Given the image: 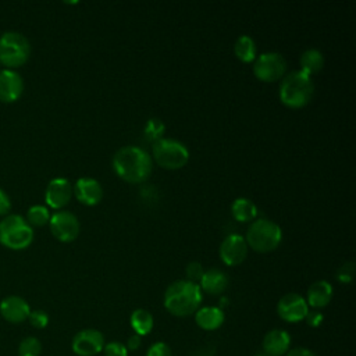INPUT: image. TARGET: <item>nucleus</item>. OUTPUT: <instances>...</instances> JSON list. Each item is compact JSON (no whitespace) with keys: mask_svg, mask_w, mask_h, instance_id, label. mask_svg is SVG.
Returning <instances> with one entry per match:
<instances>
[{"mask_svg":"<svg viewBox=\"0 0 356 356\" xmlns=\"http://www.w3.org/2000/svg\"><path fill=\"white\" fill-rule=\"evenodd\" d=\"M113 168L115 174L131 184L146 181L153 170L152 156L139 146H122L113 156Z\"/></svg>","mask_w":356,"mask_h":356,"instance_id":"1","label":"nucleus"},{"mask_svg":"<svg viewBox=\"0 0 356 356\" xmlns=\"http://www.w3.org/2000/svg\"><path fill=\"white\" fill-rule=\"evenodd\" d=\"M202 289L199 284L188 280H178L168 285L164 293V307L177 317H186L195 313L202 303Z\"/></svg>","mask_w":356,"mask_h":356,"instance_id":"2","label":"nucleus"},{"mask_svg":"<svg viewBox=\"0 0 356 356\" xmlns=\"http://www.w3.org/2000/svg\"><path fill=\"white\" fill-rule=\"evenodd\" d=\"M314 92V83L309 75L300 70L285 74L280 85V100L289 108H300L306 106Z\"/></svg>","mask_w":356,"mask_h":356,"instance_id":"3","label":"nucleus"},{"mask_svg":"<svg viewBox=\"0 0 356 356\" xmlns=\"http://www.w3.org/2000/svg\"><path fill=\"white\" fill-rule=\"evenodd\" d=\"M248 248L259 253H267L278 248L282 241V229L278 224L268 218H259L252 221L245 238Z\"/></svg>","mask_w":356,"mask_h":356,"instance_id":"4","label":"nucleus"},{"mask_svg":"<svg viewBox=\"0 0 356 356\" xmlns=\"http://www.w3.org/2000/svg\"><path fill=\"white\" fill-rule=\"evenodd\" d=\"M33 241V228L19 214H7L0 221V243L11 250H22Z\"/></svg>","mask_w":356,"mask_h":356,"instance_id":"5","label":"nucleus"},{"mask_svg":"<svg viewBox=\"0 0 356 356\" xmlns=\"http://www.w3.org/2000/svg\"><path fill=\"white\" fill-rule=\"evenodd\" d=\"M152 160L161 168L178 170L188 163L189 150L181 140L160 138L152 145Z\"/></svg>","mask_w":356,"mask_h":356,"instance_id":"6","label":"nucleus"},{"mask_svg":"<svg viewBox=\"0 0 356 356\" xmlns=\"http://www.w3.org/2000/svg\"><path fill=\"white\" fill-rule=\"evenodd\" d=\"M29 56L31 44L22 33L7 31L0 36V64L13 70L25 64Z\"/></svg>","mask_w":356,"mask_h":356,"instance_id":"7","label":"nucleus"},{"mask_svg":"<svg viewBox=\"0 0 356 356\" xmlns=\"http://www.w3.org/2000/svg\"><path fill=\"white\" fill-rule=\"evenodd\" d=\"M286 72V60L281 53L267 51L257 56L253 61V74L263 82H275L282 79Z\"/></svg>","mask_w":356,"mask_h":356,"instance_id":"8","label":"nucleus"},{"mask_svg":"<svg viewBox=\"0 0 356 356\" xmlns=\"http://www.w3.org/2000/svg\"><path fill=\"white\" fill-rule=\"evenodd\" d=\"M49 227L56 239L60 242H72L79 235V220L67 210H58L50 216Z\"/></svg>","mask_w":356,"mask_h":356,"instance_id":"9","label":"nucleus"},{"mask_svg":"<svg viewBox=\"0 0 356 356\" xmlns=\"http://www.w3.org/2000/svg\"><path fill=\"white\" fill-rule=\"evenodd\" d=\"M220 259L227 266H238L241 264L248 254V243L245 236L239 234L227 235L220 243Z\"/></svg>","mask_w":356,"mask_h":356,"instance_id":"10","label":"nucleus"},{"mask_svg":"<svg viewBox=\"0 0 356 356\" xmlns=\"http://www.w3.org/2000/svg\"><path fill=\"white\" fill-rule=\"evenodd\" d=\"M307 312L309 306L306 303V299L293 292L284 295L277 305L278 316L288 323H298L300 320H305Z\"/></svg>","mask_w":356,"mask_h":356,"instance_id":"11","label":"nucleus"},{"mask_svg":"<svg viewBox=\"0 0 356 356\" xmlns=\"http://www.w3.org/2000/svg\"><path fill=\"white\" fill-rule=\"evenodd\" d=\"M72 350L79 356H95L104 348V337L100 331L86 328L72 338Z\"/></svg>","mask_w":356,"mask_h":356,"instance_id":"12","label":"nucleus"},{"mask_svg":"<svg viewBox=\"0 0 356 356\" xmlns=\"http://www.w3.org/2000/svg\"><path fill=\"white\" fill-rule=\"evenodd\" d=\"M72 185L67 178L57 177L53 178L44 191V200L46 204L51 209L61 210L64 206H67L72 197Z\"/></svg>","mask_w":356,"mask_h":356,"instance_id":"13","label":"nucleus"},{"mask_svg":"<svg viewBox=\"0 0 356 356\" xmlns=\"http://www.w3.org/2000/svg\"><path fill=\"white\" fill-rule=\"evenodd\" d=\"M24 92V79L14 70L0 71V102L13 103L21 97Z\"/></svg>","mask_w":356,"mask_h":356,"instance_id":"14","label":"nucleus"},{"mask_svg":"<svg viewBox=\"0 0 356 356\" xmlns=\"http://www.w3.org/2000/svg\"><path fill=\"white\" fill-rule=\"evenodd\" d=\"M31 313V307L28 302L17 295H11L4 298L0 302V314L1 317L13 324L22 323L28 320V316Z\"/></svg>","mask_w":356,"mask_h":356,"instance_id":"15","label":"nucleus"},{"mask_svg":"<svg viewBox=\"0 0 356 356\" xmlns=\"http://www.w3.org/2000/svg\"><path fill=\"white\" fill-rule=\"evenodd\" d=\"M72 193L82 204L95 206L103 197V188L97 179L82 177L72 186Z\"/></svg>","mask_w":356,"mask_h":356,"instance_id":"16","label":"nucleus"},{"mask_svg":"<svg viewBox=\"0 0 356 356\" xmlns=\"http://www.w3.org/2000/svg\"><path fill=\"white\" fill-rule=\"evenodd\" d=\"M291 345V337L284 330H271L268 331L261 342L263 353L267 356H282L288 352Z\"/></svg>","mask_w":356,"mask_h":356,"instance_id":"17","label":"nucleus"},{"mask_svg":"<svg viewBox=\"0 0 356 356\" xmlns=\"http://www.w3.org/2000/svg\"><path fill=\"white\" fill-rule=\"evenodd\" d=\"M331 298L332 285L325 280H318L309 286L306 303L313 309H323L331 302Z\"/></svg>","mask_w":356,"mask_h":356,"instance_id":"18","label":"nucleus"},{"mask_svg":"<svg viewBox=\"0 0 356 356\" xmlns=\"http://www.w3.org/2000/svg\"><path fill=\"white\" fill-rule=\"evenodd\" d=\"M200 289L210 295H220L228 286V275L218 268H209L200 278Z\"/></svg>","mask_w":356,"mask_h":356,"instance_id":"19","label":"nucleus"},{"mask_svg":"<svg viewBox=\"0 0 356 356\" xmlns=\"http://www.w3.org/2000/svg\"><path fill=\"white\" fill-rule=\"evenodd\" d=\"M195 321L200 328L214 331L224 323V312L216 306H204L195 312Z\"/></svg>","mask_w":356,"mask_h":356,"instance_id":"20","label":"nucleus"},{"mask_svg":"<svg viewBox=\"0 0 356 356\" xmlns=\"http://www.w3.org/2000/svg\"><path fill=\"white\" fill-rule=\"evenodd\" d=\"M299 64H300V71L310 76L323 70L324 56L317 49H307L302 53V56L299 58Z\"/></svg>","mask_w":356,"mask_h":356,"instance_id":"21","label":"nucleus"},{"mask_svg":"<svg viewBox=\"0 0 356 356\" xmlns=\"http://www.w3.org/2000/svg\"><path fill=\"white\" fill-rule=\"evenodd\" d=\"M231 213L239 222L253 221L257 216V206L248 197H238L231 204Z\"/></svg>","mask_w":356,"mask_h":356,"instance_id":"22","label":"nucleus"},{"mask_svg":"<svg viewBox=\"0 0 356 356\" xmlns=\"http://www.w3.org/2000/svg\"><path fill=\"white\" fill-rule=\"evenodd\" d=\"M234 53L235 56L243 61V63H253L256 58L257 47L256 42L252 36L249 35H241L234 44Z\"/></svg>","mask_w":356,"mask_h":356,"instance_id":"23","label":"nucleus"},{"mask_svg":"<svg viewBox=\"0 0 356 356\" xmlns=\"http://www.w3.org/2000/svg\"><path fill=\"white\" fill-rule=\"evenodd\" d=\"M131 327L134 328V331L136 332V335L142 337V335H147L154 324L153 316L145 310V309H136L132 312L131 314Z\"/></svg>","mask_w":356,"mask_h":356,"instance_id":"24","label":"nucleus"},{"mask_svg":"<svg viewBox=\"0 0 356 356\" xmlns=\"http://www.w3.org/2000/svg\"><path fill=\"white\" fill-rule=\"evenodd\" d=\"M25 220L31 227H43L50 220V211L43 204H33L28 209Z\"/></svg>","mask_w":356,"mask_h":356,"instance_id":"25","label":"nucleus"},{"mask_svg":"<svg viewBox=\"0 0 356 356\" xmlns=\"http://www.w3.org/2000/svg\"><path fill=\"white\" fill-rule=\"evenodd\" d=\"M42 343L36 337H26L18 345V356H39Z\"/></svg>","mask_w":356,"mask_h":356,"instance_id":"26","label":"nucleus"},{"mask_svg":"<svg viewBox=\"0 0 356 356\" xmlns=\"http://www.w3.org/2000/svg\"><path fill=\"white\" fill-rule=\"evenodd\" d=\"M164 129H165V127H164V124H163L161 120H159V118H150V120L146 122V125H145V135H146V138H147L149 140L156 142L157 139L163 138L161 135H163Z\"/></svg>","mask_w":356,"mask_h":356,"instance_id":"27","label":"nucleus"},{"mask_svg":"<svg viewBox=\"0 0 356 356\" xmlns=\"http://www.w3.org/2000/svg\"><path fill=\"white\" fill-rule=\"evenodd\" d=\"M203 273H204L203 266L199 261H191L185 267V274H186L188 281L195 282V284H197L200 281Z\"/></svg>","mask_w":356,"mask_h":356,"instance_id":"28","label":"nucleus"},{"mask_svg":"<svg viewBox=\"0 0 356 356\" xmlns=\"http://www.w3.org/2000/svg\"><path fill=\"white\" fill-rule=\"evenodd\" d=\"M355 274V263L346 261L337 270V280L342 284H349L353 280Z\"/></svg>","mask_w":356,"mask_h":356,"instance_id":"29","label":"nucleus"},{"mask_svg":"<svg viewBox=\"0 0 356 356\" xmlns=\"http://www.w3.org/2000/svg\"><path fill=\"white\" fill-rule=\"evenodd\" d=\"M28 320H29L32 327L39 328V330L44 328L49 324V316L43 310H31V313L28 316Z\"/></svg>","mask_w":356,"mask_h":356,"instance_id":"30","label":"nucleus"},{"mask_svg":"<svg viewBox=\"0 0 356 356\" xmlns=\"http://www.w3.org/2000/svg\"><path fill=\"white\" fill-rule=\"evenodd\" d=\"M104 356H128V349L124 343L113 341L104 345L103 348Z\"/></svg>","mask_w":356,"mask_h":356,"instance_id":"31","label":"nucleus"},{"mask_svg":"<svg viewBox=\"0 0 356 356\" xmlns=\"http://www.w3.org/2000/svg\"><path fill=\"white\" fill-rule=\"evenodd\" d=\"M146 356H171V349L164 342H156L147 349Z\"/></svg>","mask_w":356,"mask_h":356,"instance_id":"32","label":"nucleus"},{"mask_svg":"<svg viewBox=\"0 0 356 356\" xmlns=\"http://www.w3.org/2000/svg\"><path fill=\"white\" fill-rule=\"evenodd\" d=\"M305 320H306V323L310 325V327H318L321 323H323V320H324V316L318 312V310H309L307 312V314H306V317H305Z\"/></svg>","mask_w":356,"mask_h":356,"instance_id":"33","label":"nucleus"},{"mask_svg":"<svg viewBox=\"0 0 356 356\" xmlns=\"http://www.w3.org/2000/svg\"><path fill=\"white\" fill-rule=\"evenodd\" d=\"M11 209L10 196L0 188V216H7Z\"/></svg>","mask_w":356,"mask_h":356,"instance_id":"34","label":"nucleus"},{"mask_svg":"<svg viewBox=\"0 0 356 356\" xmlns=\"http://www.w3.org/2000/svg\"><path fill=\"white\" fill-rule=\"evenodd\" d=\"M140 345H142V339H140V337L139 335H131L129 337V339H128V343H127V349H129V350H138L139 348H140Z\"/></svg>","mask_w":356,"mask_h":356,"instance_id":"35","label":"nucleus"},{"mask_svg":"<svg viewBox=\"0 0 356 356\" xmlns=\"http://www.w3.org/2000/svg\"><path fill=\"white\" fill-rule=\"evenodd\" d=\"M286 356H316L310 349L307 348H295L286 353Z\"/></svg>","mask_w":356,"mask_h":356,"instance_id":"36","label":"nucleus"},{"mask_svg":"<svg viewBox=\"0 0 356 356\" xmlns=\"http://www.w3.org/2000/svg\"><path fill=\"white\" fill-rule=\"evenodd\" d=\"M214 350H216V346L214 345H209V346H204L202 349H197L192 356H213Z\"/></svg>","mask_w":356,"mask_h":356,"instance_id":"37","label":"nucleus"},{"mask_svg":"<svg viewBox=\"0 0 356 356\" xmlns=\"http://www.w3.org/2000/svg\"><path fill=\"white\" fill-rule=\"evenodd\" d=\"M256 356H267V355H264V353H259V355H256Z\"/></svg>","mask_w":356,"mask_h":356,"instance_id":"38","label":"nucleus"}]
</instances>
